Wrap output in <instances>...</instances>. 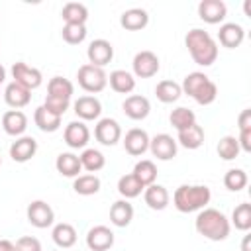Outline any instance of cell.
<instances>
[{"label":"cell","mask_w":251,"mask_h":251,"mask_svg":"<svg viewBox=\"0 0 251 251\" xmlns=\"http://www.w3.org/2000/svg\"><path fill=\"white\" fill-rule=\"evenodd\" d=\"M196 231L210 241H224L229 235L231 224L227 216L216 208H202L194 220Z\"/></svg>","instance_id":"cell-1"},{"label":"cell","mask_w":251,"mask_h":251,"mask_svg":"<svg viewBox=\"0 0 251 251\" xmlns=\"http://www.w3.org/2000/svg\"><path fill=\"white\" fill-rule=\"evenodd\" d=\"M184 45H186V49H188V53L196 65L210 67L218 59V45H216L214 37L200 27H194L186 33Z\"/></svg>","instance_id":"cell-2"},{"label":"cell","mask_w":251,"mask_h":251,"mask_svg":"<svg viewBox=\"0 0 251 251\" xmlns=\"http://www.w3.org/2000/svg\"><path fill=\"white\" fill-rule=\"evenodd\" d=\"M210 198H212V192L206 184H180L173 194V204L178 212L190 214L206 208Z\"/></svg>","instance_id":"cell-3"},{"label":"cell","mask_w":251,"mask_h":251,"mask_svg":"<svg viewBox=\"0 0 251 251\" xmlns=\"http://www.w3.org/2000/svg\"><path fill=\"white\" fill-rule=\"evenodd\" d=\"M76 78H78V84L82 90L90 92V94H96V92H102L108 84V75L104 73V69L100 67H94L90 63L78 67L76 71Z\"/></svg>","instance_id":"cell-4"},{"label":"cell","mask_w":251,"mask_h":251,"mask_svg":"<svg viewBox=\"0 0 251 251\" xmlns=\"http://www.w3.org/2000/svg\"><path fill=\"white\" fill-rule=\"evenodd\" d=\"M131 67H133V76L137 78H151L159 73V57L153 53V51H139L135 53L133 61H131Z\"/></svg>","instance_id":"cell-5"},{"label":"cell","mask_w":251,"mask_h":251,"mask_svg":"<svg viewBox=\"0 0 251 251\" xmlns=\"http://www.w3.org/2000/svg\"><path fill=\"white\" fill-rule=\"evenodd\" d=\"M27 222H29L33 227L45 229V227L53 226V222H55V212H53V208H51L45 200H33V202L27 206Z\"/></svg>","instance_id":"cell-6"},{"label":"cell","mask_w":251,"mask_h":251,"mask_svg":"<svg viewBox=\"0 0 251 251\" xmlns=\"http://www.w3.org/2000/svg\"><path fill=\"white\" fill-rule=\"evenodd\" d=\"M12 76H14V82L25 86L27 90H33V88L41 86V82H43L41 71L35 69V67H29L25 63H22V61H18V63L12 65Z\"/></svg>","instance_id":"cell-7"},{"label":"cell","mask_w":251,"mask_h":251,"mask_svg":"<svg viewBox=\"0 0 251 251\" xmlns=\"http://www.w3.org/2000/svg\"><path fill=\"white\" fill-rule=\"evenodd\" d=\"M94 137L98 139V143H102L106 147H112L120 141L122 127L114 118H102V120H98L96 127H94Z\"/></svg>","instance_id":"cell-8"},{"label":"cell","mask_w":251,"mask_h":251,"mask_svg":"<svg viewBox=\"0 0 251 251\" xmlns=\"http://www.w3.org/2000/svg\"><path fill=\"white\" fill-rule=\"evenodd\" d=\"M86 57H88V63L90 65L104 69L112 61V57H114V47L106 39H94L88 45V49H86Z\"/></svg>","instance_id":"cell-9"},{"label":"cell","mask_w":251,"mask_h":251,"mask_svg":"<svg viewBox=\"0 0 251 251\" xmlns=\"http://www.w3.org/2000/svg\"><path fill=\"white\" fill-rule=\"evenodd\" d=\"M114 245V231L108 226H94L86 233V247L90 251H108Z\"/></svg>","instance_id":"cell-10"},{"label":"cell","mask_w":251,"mask_h":251,"mask_svg":"<svg viewBox=\"0 0 251 251\" xmlns=\"http://www.w3.org/2000/svg\"><path fill=\"white\" fill-rule=\"evenodd\" d=\"M149 151L159 161H171L176 155V139H173L169 133H157L153 139H149Z\"/></svg>","instance_id":"cell-11"},{"label":"cell","mask_w":251,"mask_h":251,"mask_svg":"<svg viewBox=\"0 0 251 251\" xmlns=\"http://www.w3.org/2000/svg\"><path fill=\"white\" fill-rule=\"evenodd\" d=\"M227 14V6L222 0H202L198 4V16L206 24H222Z\"/></svg>","instance_id":"cell-12"},{"label":"cell","mask_w":251,"mask_h":251,"mask_svg":"<svg viewBox=\"0 0 251 251\" xmlns=\"http://www.w3.org/2000/svg\"><path fill=\"white\" fill-rule=\"evenodd\" d=\"M63 137H65V143H67L71 149H82V147H86V143H88V139H90V131H88L86 124L78 120V122L67 124Z\"/></svg>","instance_id":"cell-13"},{"label":"cell","mask_w":251,"mask_h":251,"mask_svg":"<svg viewBox=\"0 0 251 251\" xmlns=\"http://www.w3.org/2000/svg\"><path fill=\"white\" fill-rule=\"evenodd\" d=\"M73 108H75V114L80 118V122L98 120L102 114V104L96 96H80L78 100H75Z\"/></svg>","instance_id":"cell-14"},{"label":"cell","mask_w":251,"mask_h":251,"mask_svg":"<svg viewBox=\"0 0 251 251\" xmlns=\"http://www.w3.org/2000/svg\"><path fill=\"white\" fill-rule=\"evenodd\" d=\"M122 108H124V114H126L127 118L135 120V122L145 120V118L149 116V112H151L149 100H147L145 96H141V94H131V96H127V98L124 100Z\"/></svg>","instance_id":"cell-15"},{"label":"cell","mask_w":251,"mask_h":251,"mask_svg":"<svg viewBox=\"0 0 251 251\" xmlns=\"http://www.w3.org/2000/svg\"><path fill=\"white\" fill-rule=\"evenodd\" d=\"M149 139H151V137L147 135L145 129L133 127V129H129V131L126 133V137H124V147H126V151H127L129 155L139 157V155H143V153L149 149Z\"/></svg>","instance_id":"cell-16"},{"label":"cell","mask_w":251,"mask_h":251,"mask_svg":"<svg viewBox=\"0 0 251 251\" xmlns=\"http://www.w3.org/2000/svg\"><path fill=\"white\" fill-rule=\"evenodd\" d=\"M218 39L224 47L227 49H235L243 43L245 39V29L235 24V22H227V24H222L220 25V31H218Z\"/></svg>","instance_id":"cell-17"},{"label":"cell","mask_w":251,"mask_h":251,"mask_svg":"<svg viewBox=\"0 0 251 251\" xmlns=\"http://www.w3.org/2000/svg\"><path fill=\"white\" fill-rule=\"evenodd\" d=\"M37 153V141L29 135H22L18 137L12 145H10V157L16 161V163H25L29 161L33 155Z\"/></svg>","instance_id":"cell-18"},{"label":"cell","mask_w":251,"mask_h":251,"mask_svg":"<svg viewBox=\"0 0 251 251\" xmlns=\"http://www.w3.org/2000/svg\"><path fill=\"white\" fill-rule=\"evenodd\" d=\"M143 198H145V204L151 208V210H165L171 202V194L169 190L163 186V184H149L143 188Z\"/></svg>","instance_id":"cell-19"},{"label":"cell","mask_w":251,"mask_h":251,"mask_svg":"<svg viewBox=\"0 0 251 251\" xmlns=\"http://www.w3.org/2000/svg\"><path fill=\"white\" fill-rule=\"evenodd\" d=\"M2 127L8 135H14V137H22L24 131L27 129V118L22 110H8L4 116H2Z\"/></svg>","instance_id":"cell-20"},{"label":"cell","mask_w":251,"mask_h":251,"mask_svg":"<svg viewBox=\"0 0 251 251\" xmlns=\"http://www.w3.org/2000/svg\"><path fill=\"white\" fill-rule=\"evenodd\" d=\"M4 100H6V104H8L10 108L20 110V108H24V106L29 104V100H31V90H27L25 86H22V84H18V82L12 80V82L6 86V90H4Z\"/></svg>","instance_id":"cell-21"},{"label":"cell","mask_w":251,"mask_h":251,"mask_svg":"<svg viewBox=\"0 0 251 251\" xmlns=\"http://www.w3.org/2000/svg\"><path fill=\"white\" fill-rule=\"evenodd\" d=\"M120 24L127 31H139L149 24V14L143 8H129L120 16Z\"/></svg>","instance_id":"cell-22"},{"label":"cell","mask_w":251,"mask_h":251,"mask_svg":"<svg viewBox=\"0 0 251 251\" xmlns=\"http://www.w3.org/2000/svg\"><path fill=\"white\" fill-rule=\"evenodd\" d=\"M55 169H57V173L63 175V176L76 178L78 173L82 171V165H80L78 155H75V153H61V155H57Z\"/></svg>","instance_id":"cell-23"},{"label":"cell","mask_w":251,"mask_h":251,"mask_svg":"<svg viewBox=\"0 0 251 251\" xmlns=\"http://www.w3.org/2000/svg\"><path fill=\"white\" fill-rule=\"evenodd\" d=\"M131 220H133V206L124 198L116 200L110 208V222L116 227H126L131 224Z\"/></svg>","instance_id":"cell-24"},{"label":"cell","mask_w":251,"mask_h":251,"mask_svg":"<svg viewBox=\"0 0 251 251\" xmlns=\"http://www.w3.org/2000/svg\"><path fill=\"white\" fill-rule=\"evenodd\" d=\"M108 82H110L112 90L118 92V94H129L135 88V76L131 73L124 71V69L112 71L110 76H108Z\"/></svg>","instance_id":"cell-25"},{"label":"cell","mask_w":251,"mask_h":251,"mask_svg":"<svg viewBox=\"0 0 251 251\" xmlns=\"http://www.w3.org/2000/svg\"><path fill=\"white\" fill-rule=\"evenodd\" d=\"M33 122H35V126H37L41 131H45V133H53V131H57V129L61 127V116L49 112L45 106L35 108Z\"/></svg>","instance_id":"cell-26"},{"label":"cell","mask_w":251,"mask_h":251,"mask_svg":"<svg viewBox=\"0 0 251 251\" xmlns=\"http://www.w3.org/2000/svg\"><path fill=\"white\" fill-rule=\"evenodd\" d=\"M61 18L65 20V24H80L84 25L88 20V8L80 2H67L61 10Z\"/></svg>","instance_id":"cell-27"},{"label":"cell","mask_w":251,"mask_h":251,"mask_svg":"<svg viewBox=\"0 0 251 251\" xmlns=\"http://www.w3.org/2000/svg\"><path fill=\"white\" fill-rule=\"evenodd\" d=\"M176 143H180L184 149H198L204 143V129L198 124H194V126L178 131Z\"/></svg>","instance_id":"cell-28"},{"label":"cell","mask_w":251,"mask_h":251,"mask_svg":"<svg viewBox=\"0 0 251 251\" xmlns=\"http://www.w3.org/2000/svg\"><path fill=\"white\" fill-rule=\"evenodd\" d=\"M51 235H53V241L57 243V247H61V249H69L76 243V229L67 222L57 224L53 227Z\"/></svg>","instance_id":"cell-29"},{"label":"cell","mask_w":251,"mask_h":251,"mask_svg":"<svg viewBox=\"0 0 251 251\" xmlns=\"http://www.w3.org/2000/svg\"><path fill=\"white\" fill-rule=\"evenodd\" d=\"M78 159H80L82 169H84V171H88L90 175L98 173V171H100V169H104V165H106V157H104L98 149H92V147L84 149V151L78 155Z\"/></svg>","instance_id":"cell-30"},{"label":"cell","mask_w":251,"mask_h":251,"mask_svg":"<svg viewBox=\"0 0 251 251\" xmlns=\"http://www.w3.org/2000/svg\"><path fill=\"white\" fill-rule=\"evenodd\" d=\"M155 94H157V98H159L163 104H173V102H176V100L180 98L182 88H180V84L175 82V80H161V82L155 86Z\"/></svg>","instance_id":"cell-31"},{"label":"cell","mask_w":251,"mask_h":251,"mask_svg":"<svg viewBox=\"0 0 251 251\" xmlns=\"http://www.w3.org/2000/svg\"><path fill=\"white\" fill-rule=\"evenodd\" d=\"M169 122H171V126H173L176 131H182V129H186V127H190V126L196 124V114H194L190 108L178 106V108H175V110L171 112Z\"/></svg>","instance_id":"cell-32"},{"label":"cell","mask_w":251,"mask_h":251,"mask_svg":"<svg viewBox=\"0 0 251 251\" xmlns=\"http://www.w3.org/2000/svg\"><path fill=\"white\" fill-rule=\"evenodd\" d=\"M131 175H133V176L143 184V188H145V186H149V184L155 182V178H157V167H155L153 161H149V159H141V161L135 163Z\"/></svg>","instance_id":"cell-33"},{"label":"cell","mask_w":251,"mask_h":251,"mask_svg":"<svg viewBox=\"0 0 251 251\" xmlns=\"http://www.w3.org/2000/svg\"><path fill=\"white\" fill-rule=\"evenodd\" d=\"M100 184L102 182H100V178L96 175H78L75 178V182H73V188L80 196H92V194H96L100 190Z\"/></svg>","instance_id":"cell-34"},{"label":"cell","mask_w":251,"mask_h":251,"mask_svg":"<svg viewBox=\"0 0 251 251\" xmlns=\"http://www.w3.org/2000/svg\"><path fill=\"white\" fill-rule=\"evenodd\" d=\"M75 92V86L69 78L65 76H53L49 82H47V94L49 96H57V98H65V100H71Z\"/></svg>","instance_id":"cell-35"},{"label":"cell","mask_w":251,"mask_h":251,"mask_svg":"<svg viewBox=\"0 0 251 251\" xmlns=\"http://www.w3.org/2000/svg\"><path fill=\"white\" fill-rule=\"evenodd\" d=\"M118 192L122 194L124 200H129V198H135V196H139L143 192V184L129 173V175L120 176V180H118Z\"/></svg>","instance_id":"cell-36"},{"label":"cell","mask_w":251,"mask_h":251,"mask_svg":"<svg viewBox=\"0 0 251 251\" xmlns=\"http://www.w3.org/2000/svg\"><path fill=\"white\" fill-rule=\"evenodd\" d=\"M231 224L235 226V229L247 231L251 227V204L243 202V204L235 206V210L231 212Z\"/></svg>","instance_id":"cell-37"},{"label":"cell","mask_w":251,"mask_h":251,"mask_svg":"<svg viewBox=\"0 0 251 251\" xmlns=\"http://www.w3.org/2000/svg\"><path fill=\"white\" fill-rule=\"evenodd\" d=\"M210 78L204 75V73H198V71H194V73H188L186 76H184V80H182V84H180V88H182V92L184 94H188L190 98L208 82Z\"/></svg>","instance_id":"cell-38"},{"label":"cell","mask_w":251,"mask_h":251,"mask_svg":"<svg viewBox=\"0 0 251 251\" xmlns=\"http://www.w3.org/2000/svg\"><path fill=\"white\" fill-rule=\"evenodd\" d=\"M239 143H237V137L233 135H224L220 141H218V155L224 159V161H233L237 155H239Z\"/></svg>","instance_id":"cell-39"},{"label":"cell","mask_w":251,"mask_h":251,"mask_svg":"<svg viewBox=\"0 0 251 251\" xmlns=\"http://www.w3.org/2000/svg\"><path fill=\"white\" fill-rule=\"evenodd\" d=\"M224 186L231 192H239L247 186V173L243 169H229L224 175Z\"/></svg>","instance_id":"cell-40"},{"label":"cell","mask_w":251,"mask_h":251,"mask_svg":"<svg viewBox=\"0 0 251 251\" xmlns=\"http://www.w3.org/2000/svg\"><path fill=\"white\" fill-rule=\"evenodd\" d=\"M61 35L63 39L69 43V45H78L86 39V25H80V24H65L63 29H61Z\"/></svg>","instance_id":"cell-41"},{"label":"cell","mask_w":251,"mask_h":251,"mask_svg":"<svg viewBox=\"0 0 251 251\" xmlns=\"http://www.w3.org/2000/svg\"><path fill=\"white\" fill-rule=\"evenodd\" d=\"M216 96H218V86H216V82L208 80L192 98H194L200 106H208V104H212V102L216 100Z\"/></svg>","instance_id":"cell-42"},{"label":"cell","mask_w":251,"mask_h":251,"mask_svg":"<svg viewBox=\"0 0 251 251\" xmlns=\"http://www.w3.org/2000/svg\"><path fill=\"white\" fill-rule=\"evenodd\" d=\"M43 106H45L49 112H53V114H57V116L63 118V114H65V112L69 110V106H71V100H65V98H57V96H49V94H47Z\"/></svg>","instance_id":"cell-43"},{"label":"cell","mask_w":251,"mask_h":251,"mask_svg":"<svg viewBox=\"0 0 251 251\" xmlns=\"http://www.w3.org/2000/svg\"><path fill=\"white\" fill-rule=\"evenodd\" d=\"M14 245H16V251H41L39 239H37V237H31V235L20 237Z\"/></svg>","instance_id":"cell-44"},{"label":"cell","mask_w":251,"mask_h":251,"mask_svg":"<svg viewBox=\"0 0 251 251\" xmlns=\"http://www.w3.org/2000/svg\"><path fill=\"white\" fill-rule=\"evenodd\" d=\"M237 126H239V131H249L251 129V110H243L237 118Z\"/></svg>","instance_id":"cell-45"},{"label":"cell","mask_w":251,"mask_h":251,"mask_svg":"<svg viewBox=\"0 0 251 251\" xmlns=\"http://www.w3.org/2000/svg\"><path fill=\"white\" fill-rule=\"evenodd\" d=\"M237 143H239V149H243L245 153H249L251 151V129L249 131H239Z\"/></svg>","instance_id":"cell-46"},{"label":"cell","mask_w":251,"mask_h":251,"mask_svg":"<svg viewBox=\"0 0 251 251\" xmlns=\"http://www.w3.org/2000/svg\"><path fill=\"white\" fill-rule=\"evenodd\" d=\"M0 251H16V245L10 239H0Z\"/></svg>","instance_id":"cell-47"},{"label":"cell","mask_w":251,"mask_h":251,"mask_svg":"<svg viewBox=\"0 0 251 251\" xmlns=\"http://www.w3.org/2000/svg\"><path fill=\"white\" fill-rule=\"evenodd\" d=\"M241 251H249V235L243 237V243H241Z\"/></svg>","instance_id":"cell-48"},{"label":"cell","mask_w":251,"mask_h":251,"mask_svg":"<svg viewBox=\"0 0 251 251\" xmlns=\"http://www.w3.org/2000/svg\"><path fill=\"white\" fill-rule=\"evenodd\" d=\"M4 80H6V69H4L2 65H0V84H2Z\"/></svg>","instance_id":"cell-49"},{"label":"cell","mask_w":251,"mask_h":251,"mask_svg":"<svg viewBox=\"0 0 251 251\" xmlns=\"http://www.w3.org/2000/svg\"><path fill=\"white\" fill-rule=\"evenodd\" d=\"M51 251H59V249H51Z\"/></svg>","instance_id":"cell-50"},{"label":"cell","mask_w":251,"mask_h":251,"mask_svg":"<svg viewBox=\"0 0 251 251\" xmlns=\"http://www.w3.org/2000/svg\"><path fill=\"white\" fill-rule=\"evenodd\" d=\"M0 165H2V159H0Z\"/></svg>","instance_id":"cell-51"}]
</instances>
